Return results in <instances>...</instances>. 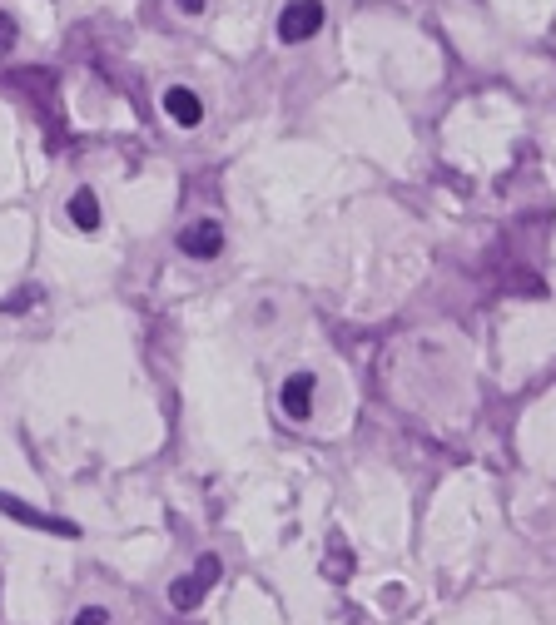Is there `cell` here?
I'll use <instances>...</instances> for the list:
<instances>
[{"label": "cell", "instance_id": "1", "mask_svg": "<svg viewBox=\"0 0 556 625\" xmlns=\"http://www.w3.org/2000/svg\"><path fill=\"white\" fill-rule=\"evenodd\" d=\"M323 20H328L323 0H293V5H283V15H278V40H283V45H303V40H313V35L323 30Z\"/></svg>", "mask_w": 556, "mask_h": 625}, {"label": "cell", "instance_id": "2", "mask_svg": "<svg viewBox=\"0 0 556 625\" xmlns=\"http://www.w3.org/2000/svg\"><path fill=\"white\" fill-rule=\"evenodd\" d=\"M219 249H224V224L219 219H199V224H189L179 234V253H189V258H219Z\"/></svg>", "mask_w": 556, "mask_h": 625}, {"label": "cell", "instance_id": "3", "mask_svg": "<svg viewBox=\"0 0 556 625\" xmlns=\"http://www.w3.org/2000/svg\"><path fill=\"white\" fill-rule=\"evenodd\" d=\"M164 115H169L174 125L194 129L204 120V100H199L194 90H184V85H169V90H164Z\"/></svg>", "mask_w": 556, "mask_h": 625}, {"label": "cell", "instance_id": "4", "mask_svg": "<svg viewBox=\"0 0 556 625\" xmlns=\"http://www.w3.org/2000/svg\"><path fill=\"white\" fill-rule=\"evenodd\" d=\"M283 412L293 417V422H303L308 412H313V373H293L288 382H283Z\"/></svg>", "mask_w": 556, "mask_h": 625}, {"label": "cell", "instance_id": "5", "mask_svg": "<svg viewBox=\"0 0 556 625\" xmlns=\"http://www.w3.org/2000/svg\"><path fill=\"white\" fill-rule=\"evenodd\" d=\"M0 511H10V516H15V521H25V526H45V531L75 536V526H70V521H60V516H45V511H35V506H25V501L5 497V492H0Z\"/></svg>", "mask_w": 556, "mask_h": 625}, {"label": "cell", "instance_id": "6", "mask_svg": "<svg viewBox=\"0 0 556 625\" xmlns=\"http://www.w3.org/2000/svg\"><path fill=\"white\" fill-rule=\"evenodd\" d=\"M204 591H209V581H199V576H184V581H174V586H169V601H174V611H194Z\"/></svg>", "mask_w": 556, "mask_h": 625}, {"label": "cell", "instance_id": "7", "mask_svg": "<svg viewBox=\"0 0 556 625\" xmlns=\"http://www.w3.org/2000/svg\"><path fill=\"white\" fill-rule=\"evenodd\" d=\"M70 219H75L80 229H100V199H95L90 189H80V194L70 199Z\"/></svg>", "mask_w": 556, "mask_h": 625}, {"label": "cell", "instance_id": "8", "mask_svg": "<svg viewBox=\"0 0 556 625\" xmlns=\"http://www.w3.org/2000/svg\"><path fill=\"white\" fill-rule=\"evenodd\" d=\"M10 45H15V20H10V15L0 10V55H5Z\"/></svg>", "mask_w": 556, "mask_h": 625}, {"label": "cell", "instance_id": "9", "mask_svg": "<svg viewBox=\"0 0 556 625\" xmlns=\"http://www.w3.org/2000/svg\"><path fill=\"white\" fill-rule=\"evenodd\" d=\"M75 625H110V616H105L100 606H90V611H80V616H75Z\"/></svg>", "mask_w": 556, "mask_h": 625}, {"label": "cell", "instance_id": "10", "mask_svg": "<svg viewBox=\"0 0 556 625\" xmlns=\"http://www.w3.org/2000/svg\"><path fill=\"white\" fill-rule=\"evenodd\" d=\"M174 5H179V10H184V15H199V10H204V5H209V0H174Z\"/></svg>", "mask_w": 556, "mask_h": 625}]
</instances>
